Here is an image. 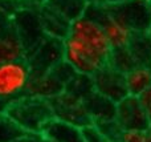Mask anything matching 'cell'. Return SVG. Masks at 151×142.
<instances>
[{
    "label": "cell",
    "mask_w": 151,
    "mask_h": 142,
    "mask_svg": "<svg viewBox=\"0 0 151 142\" xmlns=\"http://www.w3.org/2000/svg\"><path fill=\"white\" fill-rule=\"evenodd\" d=\"M7 113L28 134H41L45 125L56 117L50 100L32 93L13 101Z\"/></svg>",
    "instance_id": "1"
},
{
    "label": "cell",
    "mask_w": 151,
    "mask_h": 142,
    "mask_svg": "<svg viewBox=\"0 0 151 142\" xmlns=\"http://www.w3.org/2000/svg\"><path fill=\"white\" fill-rule=\"evenodd\" d=\"M64 60L77 73L93 76L96 72L109 64L110 56L99 52L88 43L69 35L64 40Z\"/></svg>",
    "instance_id": "2"
},
{
    "label": "cell",
    "mask_w": 151,
    "mask_h": 142,
    "mask_svg": "<svg viewBox=\"0 0 151 142\" xmlns=\"http://www.w3.org/2000/svg\"><path fill=\"white\" fill-rule=\"evenodd\" d=\"M32 71L27 58L0 64V97L16 101L28 94L31 88Z\"/></svg>",
    "instance_id": "3"
},
{
    "label": "cell",
    "mask_w": 151,
    "mask_h": 142,
    "mask_svg": "<svg viewBox=\"0 0 151 142\" xmlns=\"http://www.w3.org/2000/svg\"><path fill=\"white\" fill-rule=\"evenodd\" d=\"M13 27L24 45L27 57L47 37L40 21L39 7L21 5L13 15Z\"/></svg>",
    "instance_id": "4"
},
{
    "label": "cell",
    "mask_w": 151,
    "mask_h": 142,
    "mask_svg": "<svg viewBox=\"0 0 151 142\" xmlns=\"http://www.w3.org/2000/svg\"><path fill=\"white\" fill-rule=\"evenodd\" d=\"M76 73L77 72L64 60L45 74L32 80L29 93L52 100L65 92L66 85Z\"/></svg>",
    "instance_id": "5"
},
{
    "label": "cell",
    "mask_w": 151,
    "mask_h": 142,
    "mask_svg": "<svg viewBox=\"0 0 151 142\" xmlns=\"http://www.w3.org/2000/svg\"><path fill=\"white\" fill-rule=\"evenodd\" d=\"M114 19L126 25L133 33L147 32L151 27L149 0H127L118 5L109 7Z\"/></svg>",
    "instance_id": "6"
},
{
    "label": "cell",
    "mask_w": 151,
    "mask_h": 142,
    "mask_svg": "<svg viewBox=\"0 0 151 142\" xmlns=\"http://www.w3.org/2000/svg\"><path fill=\"white\" fill-rule=\"evenodd\" d=\"M33 79L40 77L64 61V40L47 36L27 57Z\"/></svg>",
    "instance_id": "7"
},
{
    "label": "cell",
    "mask_w": 151,
    "mask_h": 142,
    "mask_svg": "<svg viewBox=\"0 0 151 142\" xmlns=\"http://www.w3.org/2000/svg\"><path fill=\"white\" fill-rule=\"evenodd\" d=\"M91 77H93L94 90L114 102L118 104L126 96H129L125 73L115 69L110 64L101 68Z\"/></svg>",
    "instance_id": "8"
},
{
    "label": "cell",
    "mask_w": 151,
    "mask_h": 142,
    "mask_svg": "<svg viewBox=\"0 0 151 142\" xmlns=\"http://www.w3.org/2000/svg\"><path fill=\"white\" fill-rule=\"evenodd\" d=\"M115 120L123 130H149L150 121L141 100L137 96H126L117 104Z\"/></svg>",
    "instance_id": "9"
},
{
    "label": "cell",
    "mask_w": 151,
    "mask_h": 142,
    "mask_svg": "<svg viewBox=\"0 0 151 142\" xmlns=\"http://www.w3.org/2000/svg\"><path fill=\"white\" fill-rule=\"evenodd\" d=\"M50 102H52L53 110H55V114L57 118L72 122V124L81 128L93 122L91 118L89 117V114L86 113L82 101L76 100V98L70 97L66 93H63V94L52 98Z\"/></svg>",
    "instance_id": "10"
},
{
    "label": "cell",
    "mask_w": 151,
    "mask_h": 142,
    "mask_svg": "<svg viewBox=\"0 0 151 142\" xmlns=\"http://www.w3.org/2000/svg\"><path fill=\"white\" fill-rule=\"evenodd\" d=\"M41 137L49 142H85L82 128L57 117L44 126Z\"/></svg>",
    "instance_id": "11"
},
{
    "label": "cell",
    "mask_w": 151,
    "mask_h": 142,
    "mask_svg": "<svg viewBox=\"0 0 151 142\" xmlns=\"http://www.w3.org/2000/svg\"><path fill=\"white\" fill-rule=\"evenodd\" d=\"M39 16L42 29H44L47 36L55 37V39L58 40H65L69 36L72 21H69L61 13H58L57 11L50 8L49 5H40Z\"/></svg>",
    "instance_id": "12"
},
{
    "label": "cell",
    "mask_w": 151,
    "mask_h": 142,
    "mask_svg": "<svg viewBox=\"0 0 151 142\" xmlns=\"http://www.w3.org/2000/svg\"><path fill=\"white\" fill-rule=\"evenodd\" d=\"M83 108L86 113L91 118L93 122L106 121V120H114L117 114V102L111 101L110 98L102 96L101 93L96 92L88 96L82 101Z\"/></svg>",
    "instance_id": "13"
},
{
    "label": "cell",
    "mask_w": 151,
    "mask_h": 142,
    "mask_svg": "<svg viewBox=\"0 0 151 142\" xmlns=\"http://www.w3.org/2000/svg\"><path fill=\"white\" fill-rule=\"evenodd\" d=\"M25 57V49L13 27V23L0 29V64L13 60H21Z\"/></svg>",
    "instance_id": "14"
},
{
    "label": "cell",
    "mask_w": 151,
    "mask_h": 142,
    "mask_svg": "<svg viewBox=\"0 0 151 142\" xmlns=\"http://www.w3.org/2000/svg\"><path fill=\"white\" fill-rule=\"evenodd\" d=\"M126 86L130 96H139L151 88V65H137L125 73Z\"/></svg>",
    "instance_id": "15"
},
{
    "label": "cell",
    "mask_w": 151,
    "mask_h": 142,
    "mask_svg": "<svg viewBox=\"0 0 151 142\" xmlns=\"http://www.w3.org/2000/svg\"><path fill=\"white\" fill-rule=\"evenodd\" d=\"M101 27L104 28V32L113 49L126 48L130 44V40L134 33L126 25H123L121 21H118L117 19L113 17L111 13H110V16L106 19V21Z\"/></svg>",
    "instance_id": "16"
},
{
    "label": "cell",
    "mask_w": 151,
    "mask_h": 142,
    "mask_svg": "<svg viewBox=\"0 0 151 142\" xmlns=\"http://www.w3.org/2000/svg\"><path fill=\"white\" fill-rule=\"evenodd\" d=\"M127 48L138 65H151V39L147 32L134 33Z\"/></svg>",
    "instance_id": "17"
},
{
    "label": "cell",
    "mask_w": 151,
    "mask_h": 142,
    "mask_svg": "<svg viewBox=\"0 0 151 142\" xmlns=\"http://www.w3.org/2000/svg\"><path fill=\"white\" fill-rule=\"evenodd\" d=\"M90 0H47L45 4L66 17L69 21H74L83 16Z\"/></svg>",
    "instance_id": "18"
},
{
    "label": "cell",
    "mask_w": 151,
    "mask_h": 142,
    "mask_svg": "<svg viewBox=\"0 0 151 142\" xmlns=\"http://www.w3.org/2000/svg\"><path fill=\"white\" fill-rule=\"evenodd\" d=\"M28 133L5 112L0 113V142H17Z\"/></svg>",
    "instance_id": "19"
},
{
    "label": "cell",
    "mask_w": 151,
    "mask_h": 142,
    "mask_svg": "<svg viewBox=\"0 0 151 142\" xmlns=\"http://www.w3.org/2000/svg\"><path fill=\"white\" fill-rule=\"evenodd\" d=\"M109 64L111 66H114L115 69H118V71L123 72V73H126L130 69H133L134 66L138 65L127 47L119 48V49H113Z\"/></svg>",
    "instance_id": "20"
},
{
    "label": "cell",
    "mask_w": 151,
    "mask_h": 142,
    "mask_svg": "<svg viewBox=\"0 0 151 142\" xmlns=\"http://www.w3.org/2000/svg\"><path fill=\"white\" fill-rule=\"evenodd\" d=\"M98 126V129L106 136L111 142H121V137H122L123 129L121 125L117 122V120H106V121H99L94 122Z\"/></svg>",
    "instance_id": "21"
},
{
    "label": "cell",
    "mask_w": 151,
    "mask_h": 142,
    "mask_svg": "<svg viewBox=\"0 0 151 142\" xmlns=\"http://www.w3.org/2000/svg\"><path fill=\"white\" fill-rule=\"evenodd\" d=\"M82 134L85 138V142H111L98 129V126L94 122L82 128Z\"/></svg>",
    "instance_id": "22"
},
{
    "label": "cell",
    "mask_w": 151,
    "mask_h": 142,
    "mask_svg": "<svg viewBox=\"0 0 151 142\" xmlns=\"http://www.w3.org/2000/svg\"><path fill=\"white\" fill-rule=\"evenodd\" d=\"M121 142H149L147 130H123Z\"/></svg>",
    "instance_id": "23"
},
{
    "label": "cell",
    "mask_w": 151,
    "mask_h": 142,
    "mask_svg": "<svg viewBox=\"0 0 151 142\" xmlns=\"http://www.w3.org/2000/svg\"><path fill=\"white\" fill-rule=\"evenodd\" d=\"M139 100H141V104L143 106L145 112H146L147 117H149V121L151 125V88L139 96Z\"/></svg>",
    "instance_id": "24"
},
{
    "label": "cell",
    "mask_w": 151,
    "mask_h": 142,
    "mask_svg": "<svg viewBox=\"0 0 151 142\" xmlns=\"http://www.w3.org/2000/svg\"><path fill=\"white\" fill-rule=\"evenodd\" d=\"M17 142H45V140L41 137V134H28Z\"/></svg>",
    "instance_id": "25"
},
{
    "label": "cell",
    "mask_w": 151,
    "mask_h": 142,
    "mask_svg": "<svg viewBox=\"0 0 151 142\" xmlns=\"http://www.w3.org/2000/svg\"><path fill=\"white\" fill-rule=\"evenodd\" d=\"M23 5H32V7H40L47 3V0H19Z\"/></svg>",
    "instance_id": "26"
},
{
    "label": "cell",
    "mask_w": 151,
    "mask_h": 142,
    "mask_svg": "<svg viewBox=\"0 0 151 142\" xmlns=\"http://www.w3.org/2000/svg\"><path fill=\"white\" fill-rule=\"evenodd\" d=\"M96 1H98L102 5H106V7H113V5L122 4V3L127 1V0H96Z\"/></svg>",
    "instance_id": "27"
},
{
    "label": "cell",
    "mask_w": 151,
    "mask_h": 142,
    "mask_svg": "<svg viewBox=\"0 0 151 142\" xmlns=\"http://www.w3.org/2000/svg\"><path fill=\"white\" fill-rule=\"evenodd\" d=\"M11 104H12V101L0 97V113H5V112L8 110V108H9Z\"/></svg>",
    "instance_id": "28"
},
{
    "label": "cell",
    "mask_w": 151,
    "mask_h": 142,
    "mask_svg": "<svg viewBox=\"0 0 151 142\" xmlns=\"http://www.w3.org/2000/svg\"><path fill=\"white\" fill-rule=\"evenodd\" d=\"M147 134H149V142H151V126H150V129L147 130Z\"/></svg>",
    "instance_id": "29"
},
{
    "label": "cell",
    "mask_w": 151,
    "mask_h": 142,
    "mask_svg": "<svg viewBox=\"0 0 151 142\" xmlns=\"http://www.w3.org/2000/svg\"><path fill=\"white\" fill-rule=\"evenodd\" d=\"M147 35H149V37H150V39H151V27H150V28H149V31H147Z\"/></svg>",
    "instance_id": "30"
},
{
    "label": "cell",
    "mask_w": 151,
    "mask_h": 142,
    "mask_svg": "<svg viewBox=\"0 0 151 142\" xmlns=\"http://www.w3.org/2000/svg\"><path fill=\"white\" fill-rule=\"evenodd\" d=\"M149 8H150V13H151V0H149Z\"/></svg>",
    "instance_id": "31"
},
{
    "label": "cell",
    "mask_w": 151,
    "mask_h": 142,
    "mask_svg": "<svg viewBox=\"0 0 151 142\" xmlns=\"http://www.w3.org/2000/svg\"><path fill=\"white\" fill-rule=\"evenodd\" d=\"M45 142H49V141H47V140H45Z\"/></svg>",
    "instance_id": "32"
},
{
    "label": "cell",
    "mask_w": 151,
    "mask_h": 142,
    "mask_svg": "<svg viewBox=\"0 0 151 142\" xmlns=\"http://www.w3.org/2000/svg\"><path fill=\"white\" fill-rule=\"evenodd\" d=\"M90 1H91V0H90Z\"/></svg>",
    "instance_id": "33"
}]
</instances>
